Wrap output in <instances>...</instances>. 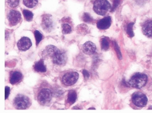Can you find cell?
Returning <instances> with one entry per match:
<instances>
[{
	"label": "cell",
	"mask_w": 152,
	"mask_h": 113,
	"mask_svg": "<svg viewBox=\"0 0 152 113\" xmlns=\"http://www.w3.org/2000/svg\"><path fill=\"white\" fill-rule=\"evenodd\" d=\"M82 51L86 55H92L96 51V46L91 42H87L82 46Z\"/></svg>",
	"instance_id": "8fae6325"
},
{
	"label": "cell",
	"mask_w": 152,
	"mask_h": 113,
	"mask_svg": "<svg viewBox=\"0 0 152 113\" xmlns=\"http://www.w3.org/2000/svg\"><path fill=\"white\" fill-rule=\"evenodd\" d=\"M88 109H95V108H89Z\"/></svg>",
	"instance_id": "f546056e"
},
{
	"label": "cell",
	"mask_w": 152,
	"mask_h": 113,
	"mask_svg": "<svg viewBox=\"0 0 152 113\" xmlns=\"http://www.w3.org/2000/svg\"><path fill=\"white\" fill-rule=\"evenodd\" d=\"M34 69L37 72H46V66L44 64L43 60H40L39 61L36 62L34 66Z\"/></svg>",
	"instance_id": "9a60e30c"
},
{
	"label": "cell",
	"mask_w": 152,
	"mask_h": 113,
	"mask_svg": "<svg viewBox=\"0 0 152 113\" xmlns=\"http://www.w3.org/2000/svg\"><path fill=\"white\" fill-rule=\"evenodd\" d=\"M142 30L145 36L152 39V20L146 21L142 25Z\"/></svg>",
	"instance_id": "4fadbf2b"
},
{
	"label": "cell",
	"mask_w": 152,
	"mask_h": 113,
	"mask_svg": "<svg viewBox=\"0 0 152 113\" xmlns=\"http://www.w3.org/2000/svg\"><path fill=\"white\" fill-rule=\"evenodd\" d=\"M34 36H35V40H36L37 46H38L43 39V35L39 31L36 30L34 31Z\"/></svg>",
	"instance_id": "44dd1931"
},
{
	"label": "cell",
	"mask_w": 152,
	"mask_h": 113,
	"mask_svg": "<svg viewBox=\"0 0 152 113\" xmlns=\"http://www.w3.org/2000/svg\"><path fill=\"white\" fill-rule=\"evenodd\" d=\"M133 23H131L128 24L127 28H126V34L129 36V37L132 38L134 36V32L133 31Z\"/></svg>",
	"instance_id": "7402d4cb"
},
{
	"label": "cell",
	"mask_w": 152,
	"mask_h": 113,
	"mask_svg": "<svg viewBox=\"0 0 152 113\" xmlns=\"http://www.w3.org/2000/svg\"><path fill=\"white\" fill-rule=\"evenodd\" d=\"M82 20L83 21L86 23H91L93 21V19L92 17L90 15V14L88 13H84L82 16Z\"/></svg>",
	"instance_id": "603a6c76"
},
{
	"label": "cell",
	"mask_w": 152,
	"mask_h": 113,
	"mask_svg": "<svg viewBox=\"0 0 152 113\" xmlns=\"http://www.w3.org/2000/svg\"><path fill=\"white\" fill-rule=\"evenodd\" d=\"M111 24V18L110 17H106L97 23V27L100 30H106L110 27Z\"/></svg>",
	"instance_id": "7c38bea8"
},
{
	"label": "cell",
	"mask_w": 152,
	"mask_h": 113,
	"mask_svg": "<svg viewBox=\"0 0 152 113\" xmlns=\"http://www.w3.org/2000/svg\"><path fill=\"white\" fill-rule=\"evenodd\" d=\"M115 43V44H114V45H115V50L116 51V52H117V54H118V56L119 57V58L120 60L122 59V54H121V52L120 51V49H119V47L118 46V45L117 44V43L116 42H114Z\"/></svg>",
	"instance_id": "d4e9b609"
},
{
	"label": "cell",
	"mask_w": 152,
	"mask_h": 113,
	"mask_svg": "<svg viewBox=\"0 0 152 113\" xmlns=\"http://www.w3.org/2000/svg\"><path fill=\"white\" fill-rule=\"evenodd\" d=\"M82 72H83V76H84V78L86 80H87L88 79H89V77H90V74H89V72H88L86 70H83Z\"/></svg>",
	"instance_id": "83f0119b"
},
{
	"label": "cell",
	"mask_w": 152,
	"mask_h": 113,
	"mask_svg": "<svg viewBox=\"0 0 152 113\" xmlns=\"http://www.w3.org/2000/svg\"><path fill=\"white\" fill-rule=\"evenodd\" d=\"M7 20L9 24L12 26L17 25L21 20V15L19 12L14 10H11L9 11L7 15Z\"/></svg>",
	"instance_id": "ba28073f"
},
{
	"label": "cell",
	"mask_w": 152,
	"mask_h": 113,
	"mask_svg": "<svg viewBox=\"0 0 152 113\" xmlns=\"http://www.w3.org/2000/svg\"><path fill=\"white\" fill-rule=\"evenodd\" d=\"M31 105V101L28 97L23 95H17L14 100V106L17 109H27Z\"/></svg>",
	"instance_id": "3957f363"
},
{
	"label": "cell",
	"mask_w": 152,
	"mask_h": 113,
	"mask_svg": "<svg viewBox=\"0 0 152 113\" xmlns=\"http://www.w3.org/2000/svg\"><path fill=\"white\" fill-rule=\"evenodd\" d=\"M53 97V92L50 89L43 88L38 94V102L42 105L48 104Z\"/></svg>",
	"instance_id": "277c9868"
},
{
	"label": "cell",
	"mask_w": 152,
	"mask_h": 113,
	"mask_svg": "<svg viewBox=\"0 0 152 113\" xmlns=\"http://www.w3.org/2000/svg\"><path fill=\"white\" fill-rule=\"evenodd\" d=\"M51 58L54 63L58 66L65 65L67 61L66 54L58 49H57V51L55 52Z\"/></svg>",
	"instance_id": "52a82bcc"
},
{
	"label": "cell",
	"mask_w": 152,
	"mask_h": 113,
	"mask_svg": "<svg viewBox=\"0 0 152 113\" xmlns=\"http://www.w3.org/2000/svg\"><path fill=\"white\" fill-rule=\"evenodd\" d=\"M23 14L24 15V18L26 19V21H31L33 19V13L32 12L28 10H23Z\"/></svg>",
	"instance_id": "ac0fdd59"
},
{
	"label": "cell",
	"mask_w": 152,
	"mask_h": 113,
	"mask_svg": "<svg viewBox=\"0 0 152 113\" xmlns=\"http://www.w3.org/2000/svg\"><path fill=\"white\" fill-rule=\"evenodd\" d=\"M120 3V0H113V6L111 9V12L115 10L119 6Z\"/></svg>",
	"instance_id": "484cf974"
},
{
	"label": "cell",
	"mask_w": 152,
	"mask_h": 113,
	"mask_svg": "<svg viewBox=\"0 0 152 113\" xmlns=\"http://www.w3.org/2000/svg\"><path fill=\"white\" fill-rule=\"evenodd\" d=\"M79 77V74L76 72H67L62 77V83L66 86H72L77 82Z\"/></svg>",
	"instance_id": "8992f818"
},
{
	"label": "cell",
	"mask_w": 152,
	"mask_h": 113,
	"mask_svg": "<svg viewBox=\"0 0 152 113\" xmlns=\"http://www.w3.org/2000/svg\"><path fill=\"white\" fill-rule=\"evenodd\" d=\"M7 3L8 5L12 8L17 7L19 5V0H7Z\"/></svg>",
	"instance_id": "cb8c5ba5"
},
{
	"label": "cell",
	"mask_w": 152,
	"mask_h": 113,
	"mask_svg": "<svg viewBox=\"0 0 152 113\" xmlns=\"http://www.w3.org/2000/svg\"><path fill=\"white\" fill-rule=\"evenodd\" d=\"M147 75L144 73L137 72L133 75L127 82V85L134 88L140 89L144 87L147 82Z\"/></svg>",
	"instance_id": "6da1fadb"
},
{
	"label": "cell",
	"mask_w": 152,
	"mask_h": 113,
	"mask_svg": "<svg viewBox=\"0 0 152 113\" xmlns=\"http://www.w3.org/2000/svg\"><path fill=\"white\" fill-rule=\"evenodd\" d=\"M111 6L107 0H96L93 5V10L100 15H105Z\"/></svg>",
	"instance_id": "7a4b0ae2"
},
{
	"label": "cell",
	"mask_w": 152,
	"mask_h": 113,
	"mask_svg": "<svg viewBox=\"0 0 152 113\" xmlns=\"http://www.w3.org/2000/svg\"><path fill=\"white\" fill-rule=\"evenodd\" d=\"M100 46L101 48H102V51H106L109 49L110 47V42L108 38L104 37L102 38V39L100 40Z\"/></svg>",
	"instance_id": "e0dca14e"
},
{
	"label": "cell",
	"mask_w": 152,
	"mask_h": 113,
	"mask_svg": "<svg viewBox=\"0 0 152 113\" xmlns=\"http://www.w3.org/2000/svg\"><path fill=\"white\" fill-rule=\"evenodd\" d=\"M10 91V87L8 86H6V87H5V99L6 100L8 98V97L9 96Z\"/></svg>",
	"instance_id": "4316f807"
},
{
	"label": "cell",
	"mask_w": 152,
	"mask_h": 113,
	"mask_svg": "<svg viewBox=\"0 0 152 113\" xmlns=\"http://www.w3.org/2000/svg\"><path fill=\"white\" fill-rule=\"evenodd\" d=\"M133 104L137 107H144L147 102L148 98L147 96L141 92H136L132 95V97Z\"/></svg>",
	"instance_id": "5b68a950"
},
{
	"label": "cell",
	"mask_w": 152,
	"mask_h": 113,
	"mask_svg": "<svg viewBox=\"0 0 152 113\" xmlns=\"http://www.w3.org/2000/svg\"><path fill=\"white\" fill-rule=\"evenodd\" d=\"M42 26L43 29L47 32H50L53 29L54 23L51 16L49 15H45L43 16Z\"/></svg>",
	"instance_id": "9c48e42d"
},
{
	"label": "cell",
	"mask_w": 152,
	"mask_h": 113,
	"mask_svg": "<svg viewBox=\"0 0 152 113\" xmlns=\"http://www.w3.org/2000/svg\"><path fill=\"white\" fill-rule=\"evenodd\" d=\"M18 48L20 51H26L32 46V42L31 40L28 37H22L21 39L18 41L17 43Z\"/></svg>",
	"instance_id": "30bf717a"
},
{
	"label": "cell",
	"mask_w": 152,
	"mask_h": 113,
	"mask_svg": "<svg viewBox=\"0 0 152 113\" xmlns=\"http://www.w3.org/2000/svg\"><path fill=\"white\" fill-rule=\"evenodd\" d=\"M148 109H152V106H150L149 108H148Z\"/></svg>",
	"instance_id": "f1b7e54d"
},
{
	"label": "cell",
	"mask_w": 152,
	"mask_h": 113,
	"mask_svg": "<svg viewBox=\"0 0 152 113\" xmlns=\"http://www.w3.org/2000/svg\"><path fill=\"white\" fill-rule=\"evenodd\" d=\"M23 79V75L20 72L14 71L10 74L9 81L12 85H15L21 81Z\"/></svg>",
	"instance_id": "5bb4252c"
},
{
	"label": "cell",
	"mask_w": 152,
	"mask_h": 113,
	"mask_svg": "<svg viewBox=\"0 0 152 113\" xmlns=\"http://www.w3.org/2000/svg\"><path fill=\"white\" fill-rule=\"evenodd\" d=\"M24 4L28 8H33L38 4V0H23Z\"/></svg>",
	"instance_id": "d6986e66"
},
{
	"label": "cell",
	"mask_w": 152,
	"mask_h": 113,
	"mask_svg": "<svg viewBox=\"0 0 152 113\" xmlns=\"http://www.w3.org/2000/svg\"><path fill=\"white\" fill-rule=\"evenodd\" d=\"M62 33L63 34H68L72 32V28L68 24H63L62 26Z\"/></svg>",
	"instance_id": "ffe728a7"
},
{
	"label": "cell",
	"mask_w": 152,
	"mask_h": 113,
	"mask_svg": "<svg viewBox=\"0 0 152 113\" xmlns=\"http://www.w3.org/2000/svg\"><path fill=\"white\" fill-rule=\"evenodd\" d=\"M77 99V93L74 90H71L69 91L67 98V102L69 105H72Z\"/></svg>",
	"instance_id": "2e32d148"
}]
</instances>
